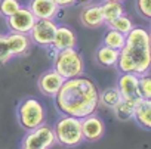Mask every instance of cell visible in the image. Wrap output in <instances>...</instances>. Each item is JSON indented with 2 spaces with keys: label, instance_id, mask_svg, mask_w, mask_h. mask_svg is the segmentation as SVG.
Here are the masks:
<instances>
[{
  "label": "cell",
  "instance_id": "cell-1",
  "mask_svg": "<svg viewBox=\"0 0 151 149\" xmlns=\"http://www.w3.org/2000/svg\"><path fill=\"white\" fill-rule=\"evenodd\" d=\"M53 103L61 115L82 120L96 112L99 106V89L96 83L86 76L67 78L53 96Z\"/></svg>",
  "mask_w": 151,
  "mask_h": 149
},
{
  "label": "cell",
  "instance_id": "cell-2",
  "mask_svg": "<svg viewBox=\"0 0 151 149\" xmlns=\"http://www.w3.org/2000/svg\"><path fill=\"white\" fill-rule=\"evenodd\" d=\"M116 68L119 72H132L136 76L150 72L151 50L148 30L142 27H133L126 34V43L119 50Z\"/></svg>",
  "mask_w": 151,
  "mask_h": 149
},
{
  "label": "cell",
  "instance_id": "cell-3",
  "mask_svg": "<svg viewBox=\"0 0 151 149\" xmlns=\"http://www.w3.org/2000/svg\"><path fill=\"white\" fill-rule=\"evenodd\" d=\"M52 128H53V134H55V142L59 146L77 148L85 142L80 118L70 117V115H61Z\"/></svg>",
  "mask_w": 151,
  "mask_h": 149
},
{
  "label": "cell",
  "instance_id": "cell-4",
  "mask_svg": "<svg viewBox=\"0 0 151 149\" xmlns=\"http://www.w3.org/2000/svg\"><path fill=\"white\" fill-rule=\"evenodd\" d=\"M17 120L24 131L46 124V108L37 98H24L17 106Z\"/></svg>",
  "mask_w": 151,
  "mask_h": 149
},
{
  "label": "cell",
  "instance_id": "cell-5",
  "mask_svg": "<svg viewBox=\"0 0 151 149\" xmlns=\"http://www.w3.org/2000/svg\"><path fill=\"white\" fill-rule=\"evenodd\" d=\"M52 62H53L52 68L64 80L79 77L85 74V59L77 49L58 50L53 55Z\"/></svg>",
  "mask_w": 151,
  "mask_h": 149
},
{
  "label": "cell",
  "instance_id": "cell-6",
  "mask_svg": "<svg viewBox=\"0 0 151 149\" xmlns=\"http://www.w3.org/2000/svg\"><path fill=\"white\" fill-rule=\"evenodd\" d=\"M55 145L56 142H55L53 128L47 124H43L34 130L25 131L19 149H52Z\"/></svg>",
  "mask_w": 151,
  "mask_h": 149
},
{
  "label": "cell",
  "instance_id": "cell-7",
  "mask_svg": "<svg viewBox=\"0 0 151 149\" xmlns=\"http://www.w3.org/2000/svg\"><path fill=\"white\" fill-rule=\"evenodd\" d=\"M56 27H58V24L55 22V19H37L34 22L31 31L28 33L31 43L36 46H40L43 49L50 47Z\"/></svg>",
  "mask_w": 151,
  "mask_h": 149
},
{
  "label": "cell",
  "instance_id": "cell-8",
  "mask_svg": "<svg viewBox=\"0 0 151 149\" xmlns=\"http://www.w3.org/2000/svg\"><path fill=\"white\" fill-rule=\"evenodd\" d=\"M36 21L37 19L33 15V12L28 9V6H21L14 15L6 18V25H8L9 31L28 34Z\"/></svg>",
  "mask_w": 151,
  "mask_h": 149
},
{
  "label": "cell",
  "instance_id": "cell-9",
  "mask_svg": "<svg viewBox=\"0 0 151 149\" xmlns=\"http://www.w3.org/2000/svg\"><path fill=\"white\" fill-rule=\"evenodd\" d=\"M138 80H139V76H136V74L119 72L116 87L119 89V92L122 95V99H127V101H133V102L141 99L139 87H138Z\"/></svg>",
  "mask_w": 151,
  "mask_h": 149
},
{
  "label": "cell",
  "instance_id": "cell-10",
  "mask_svg": "<svg viewBox=\"0 0 151 149\" xmlns=\"http://www.w3.org/2000/svg\"><path fill=\"white\" fill-rule=\"evenodd\" d=\"M82 133L85 142H91V143H95L104 137L105 124L101 120V117L96 115V112L82 118Z\"/></svg>",
  "mask_w": 151,
  "mask_h": 149
},
{
  "label": "cell",
  "instance_id": "cell-11",
  "mask_svg": "<svg viewBox=\"0 0 151 149\" xmlns=\"http://www.w3.org/2000/svg\"><path fill=\"white\" fill-rule=\"evenodd\" d=\"M62 83H64V78L59 76L53 68H50V69L45 71L42 76L39 77L37 87H39V90H40V93L43 96L53 98L58 93V90L61 89Z\"/></svg>",
  "mask_w": 151,
  "mask_h": 149
},
{
  "label": "cell",
  "instance_id": "cell-12",
  "mask_svg": "<svg viewBox=\"0 0 151 149\" xmlns=\"http://www.w3.org/2000/svg\"><path fill=\"white\" fill-rule=\"evenodd\" d=\"M50 47L56 52L64 49H76L77 47V34L68 25H58Z\"/></svg>",
  "mask_w": 151,
  "mask_h": 149
},
{
  "label": "cell",
  "instance_id": "cell-13",
  "mask_svg": "<svg viewBox=\"0 0 151 149\" xmlns=\"http://www.w3.org/2000/svg\"><path fill=\"white\" fill-rule=\"evenodd\" d=\"M5 36H6V43H8V47H9V52H11L12 58L24 56V55H27L30 52L33 43H31L28 34L9 31Z\"/></svg>",
  "mask_w": 151,
  "mask_h": 149
},
{
  "label": "cell",
  "instance_id": "cell-14",
  "mask_svg": "<svg viewBox=\"0 0 151 149\" xmlns=\"http://www.w3.org/2000/svg\"><path fill=\"white\" fill-rule=\"evenodd\" d=\"M28 9L33 12L36 19H55L61 11L53 0H30Z\"/></svg>",
  "mask_w": 151,
  "mask_h": 149
},
{
  "label": "cell",
  "instance_id": "cell-15",
  "mask_svg": "<svg viewBox=\"0 0 151 149\" xmlns=\"http://www.w3.org/2000/svg\"><path fill=\"white\" fill-rule=\"evenodd\" d=\"M132 120L145 131L151 130V99H138L133 105Z\"/></svg>",
  "mask_w": 151,
  "mask_h": 149
},
{
  "label": "cell",
  "instance_id": "cell-16",
  "mask_svg": "<svg viewBox=\"0 0 151 149\" xmlns=\"http://www.w3.org/2000/svg\"><path fill=\"white\" fill-rule=\"evenodd\" d=\"M80 22L88 28H98L104 25L101 5H86L80 12Z\"/></svg>",
  "mask_w": 151,
  "mask_h": 149
},
{
  "label": "cell",
  "instance_id": "cell-17",
  "mask_svg": "<svg viewBox=\"0 0 151 149\" xmlns=\"http://www.w3.org/2000/svg\"><path fill=\"white\" fill-rule=\"evenodd\" d=\"M117 59H119V50L116 49H111L105 44H101L96 52H95V61L101 65V66H105V68H116V63H117Z\"/></svg>",
  "mask_w": 151,
  "mask_h": 149
},
{
  "label": "cell",
  "instance_id": "cell-18",
  "mask_svg": "<svg viewBox=\"0 0 151 149\" xmlns=\"http://www.w3.org/2000/svg\"><path fill=\"white\" fill-rule=\"evenodd\" d=\"M101 12H102V18H104V24L116 19L117 16L124 14V8L120 2H111V0H105L101 5Z\"/></svg>",
  "mask_w": 151,
  "mask_h": 149
},
{
  "label": "cell",
  "instance_id": "cell-19",
  "mask_svg": "<svg viewBox=\"0 0 151 149\" xmlns=\"http://www.w3.org/2000/svg\"><path fill=\"white\" fill-rule=\"evenodd\" d=\"M120 101H122V95L116 86L107 87L104 89V92H99V105H104L105 108L113 109Z\"/></svg>",
  "mask_w": 151,
  "mask_h": 149
},
{
  "label": "cell",
  "instance_id": "cell-20",
  "mask_svg": "<svg viewBox=\"0 0 151 149\" xmlns=\"http://www.w3.org/2000/svg\"><path fill=\"white\" fill-rule=\"evenodd\" d=\"M126 43V36L113 30V28H108L104 34V40H102V44L111 47V49H116V50H120Z\"/></svg>",
  "mask_w": 151,
  "mask_h": 149
},
{
  "label": "cell",
  "instance_id": "cell-21",
  "mask_svg": "<svg viewBox=\"0 0 151 149\" xmlns=\"http://www.w3.org/2000/svg\"><path fill=\"white\" fill-rule=\"evenodd\" d=\"M133 105H135L133 101L122 99V101L113 108V111H114V114H116V118L120 120V121H129V120H132Z\"/></svg>",
  "mask_w": 151,
  "mask_h": 149
},
{
  "label": "cell",
  "instance_id": "cell-22",
  "mask_svg": "<svg viewBox=\"0 0 151 149\" xmlns=\"http://www.w3.org/2000/svg\"><path fill=\"white\" fill-rule=\"evenodd\" d=\"M108 28H113V30H116V31H119V33H122V34H127L135 25H133V22H132V19L129 18V16H126L124 14L123 15H120V16H117L116 19H113V21H110V22H107L105 24Z\"/></svg>",
  "mask_w": 151,
  "mask_h": 149
},
{
  "label": "cell",
  "instance_id": "cell-23",
  "mask_svg": "<svg viewBox=\"0 0 151 149\" xmlns=\"http://www.w3.org/2000/svg\"><path fill=\"white\" fill-rule=\"evenodd\" d=\"M22 5L19 3V0H0V16H3L5 19L14 15Z\"/></svg>",
  "mask_w": 151,
  "mask_h": 149
},
{
  "label": "cell",
  "instance_id": "cell-24",
  "mask_svg": "<svg viewBox=\"0 0 151 149\" xmlns=\"http://www.w3.org/2000/svg\"><path fill=\"white\" fill-rule=\"evenodd\" d=\"M138 87H139V95H141V98H144V99H151V77H150V72L139 76Z\"/></svg>",
  "mask_w": 151,
  "mask_h": 149
},
{
  "label": "cell",
  "instance_id": "cell-25",
  "mask_svg": "<svg viewBox=\"0 0 151 149\" xmlns=\"http://www.w3.org/2000/svg\"><path fill=\"white\" fill-rule=\"evenodd\" d=\"M14 58L9 52L8 43H6V36L5 34H0V66L6 65L8 62H11Z\"/></svg>",
  "mask_w": 151,
  "mask_h": 149
},
{
  "label": "cell",
  "instance_id": "cell-26",
  "mask_svg": "<svg viewBox=\"0 0 151 149\" xmlns=\"http://www.w3.org/2000/svg\"><path fill=\"white\" fill-rule=\"evenodd\" d=\"M136 11L142 18L150 19L151 18V0H136Z\"/></svg>",
  "mask_w": 151,
  "mask_h": 149
},
{
  "label": "cell",
  "instance_id": "cell-27",
  "mask_svg": "<svg viewBox=\"0 0 151 149\" xmlns=\"http://www.w3.org/2000/svg\"><path fill=\"white\" fill-rule=\"evenodd\" d=\"M53 2H55L59 8H68V6L76 5V3H74V0H53Z\"/></svg>",
  "mask_w": 151,
  "mask_h": 149
},
{
  "label": "cell",
  "instance_id": "cell-28",
  "mask_svg": "<svg viewBox=\"0 0 151 149\" xmlns=\"http://www.w3.org/2000/svg\"><path fill=\"white\" fill-rule=\"evenodd\" d=\"M91 0H74V3H79V5H88Z\"/></svg>",
  "mask_w": 151,
  "mask_h": 149
},
{
  "label": "cell",
  "instance_id": "cell-29",
  "mask_svg": "<svg viewBox=\"0 0 151 149\" xmlns=\"http://www.w3.org/2000/svg\"><path fill=\"white\" fill-rule=\"evenodd\" d=\"M111 2H120V3H123L124 0H111Z\"/></svg>",
  "mask_w": 151,
  "mask_h": 149
}]
</instances>
